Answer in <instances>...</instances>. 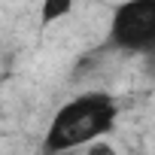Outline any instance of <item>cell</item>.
<instances>
[{
  "mask_svg": "<svg viewBox=\"0 0 155 155\" xmlns=\"http://www.w3.org/2000/svg\"><path fill=\"white\" fill-rule=\"evenodd\" d=\"M119 119V104L107 91H85L67 101L43 140V152H76L82 146L97 143V137L110 134Z\"/></svg>",
  "mask_w": 155,
  "mask_h": 155,
  "instance_id": "6da1fadb",
  "label": "cell"
},
{
  "mask_svg": "<svg viewBox=\"0 0 155 155\" xmlns=\"http://www.w3.org/2000/svg\"><path fill=\"white\" fill-rule=\"evenodd\" d=\"M131 55H152L155 52V0H125L116 6L107 31V43L101 46Z\"/></svg>",
  "mask_w": 155,
  "mask_h": 155,
  "instance_id": "7a4b0ae2",
  "label": "cell"
},
{
  "mask_svg": "<svg viewBox=\"0 0 155 155\" xmlns=\"http://www.w3.org/2000/svg\"><path fill=\"white\" fill-rule=\"evenodd\" d=\"M70 9H73V0H43L40 21H43V25H52V21H58L61 15H67Z\"/></svg>",
  "mask_w": 155,
  "mask_h": 155,
  "instance_id": "3957f363",
  "label": "cell"
},
{
  "mask_svg": "<svg viewBox=\"0 0 155 155\" xmlns=\"http://www.w3.org/2000/svg\"><path fill=\"white\" fill-rule=\"evenodd\" d=\"M85 155H116V149H113L110 143L97 140V143H91V146H88V152H85Z\"/></svg>",
  "mask_w": 155,
  "mask_h": 155,
  "instance_id": "277c9868",
  "label": "cell"
},
{
  "mask_svg": "<svg viewBox=\"0 0 155 155\" xmlns=\"http://www.w3.org/2000/svg\"><path fill=\"white\" fill-rule=\"evenodd\" d=\"M146 70H149V76H155V52L146 55Z\"/></svg>",
  "mask_w": 155,
  "mask_h": 155,
  "instance_id": "5b68a950",
  "label": "cell"
},
{
  "mask_svg": "<svg viewBox=\"0 0 155 155\" xmlns=\"http://www.w3.org/2000/svg\"><path fill=\"white\" fill-rule=\"evenodd\" d=\"M43 155H49V152H43Z\"/></svg>",
  "mask_w": 155,
  "mask_h": 155,
  "instance_id": "8992f818",
  "label": "cell"
}]
</instances>
